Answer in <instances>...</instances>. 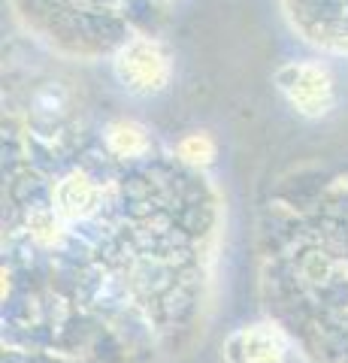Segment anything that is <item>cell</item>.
<instances>
[{"instance_id": "obj_1", "label": "cell", "mask_w": 348, "mask_h": 363, "mask_svg": "<svg viewBox=\"0 0 348 363\" xmlns=\"http://www.w3.org/2000/svg\"><path fill=\"white\" fill-rule=\"evenodd\" d=\"M116 70L121 82L130 91H140V94H152V91L164 88V82L170 79V67H167L164 52L152 40H142V37L130 40L121 49Z\"/></svg>"}, {"instance_id": "obj_2", "label": "cell", "mask_w": 348, "mask_h": 363, "mask_svg": "<svg viewBox=\"0 0 348 363\" xmlns=\"http://www.w3.org/2000/svg\"><path fill=\"white\" fill-rule=\"evenodd\" d=\"M294 16L312 40L348 49V0H294Z\"/></svg>"}, {"instance_id": "obj_3", "label": "cell", "mask_w": 348, "mask_h": 363, "mask_svg": "<svg viewBox=\"0 0 348 363\" xmlns=\"http://www.w3.org/2000/svg\"><path fill=\"white\" fill-rule=\"evenodd\" d=\"M279 85L288 94V100L306 116H318L330 106V79L324 70L312 64H294L279 73Z\"/></svg>"}, {"instance_id": "obj_4", "label": "cell", "mask_w": 348, "mask_h": 363, "mask_svg": "<svg viewBox=\"0 0 348 363\" xmlns=\"http://www.w3.org/2000/svg\"><path fill=\"white\" fill-rule=\"evenodd\" d=\"M106 149L116 157H142L149 152V140H145V130L137 128V124L116 121L106 130Z\"/></svg>"}, {"instance_id": "obj_5", "label": "cell", "mask_w": 348, "mask_h": 363, "mask_svg": "<svg viewBox=\"0 0 348 363\" xmlns=\"http://www.w3.org/2000/svg\"><path fill=\"white\" fill-rule=\"evenodd\" d=\"M212 155H215V149H212L209 136H203V133L188 136V140H182V145H179V157H185L188 164H206Z\"/></svg>"}]
</instances>
